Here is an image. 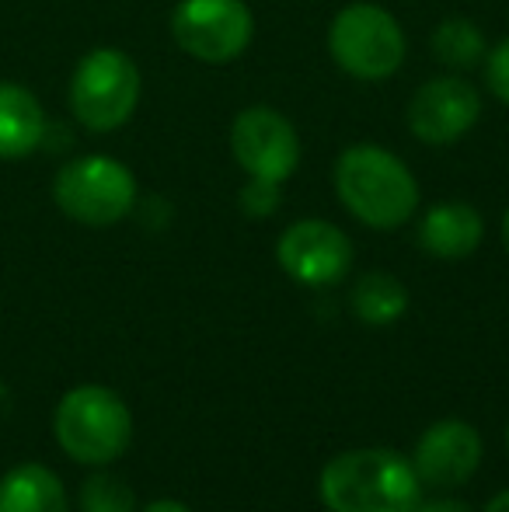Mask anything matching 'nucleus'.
<instances>
[{"label": "nucleus", "mask_w": 509, "mask_h": 512, "mask_svg": "<svg viewBox=\"0 0 509 512\" xmlns=\"http://www.w3.org/2000/svg\"><path fill=\"white\" fill-rule=\"evenodd\" d=\"M485 88L496 102L509 108V35L485 53Z\"/></svg>", "instance_id": "nucleus-19"}, {"label": "nucleus", "mask_w": 509, "mask_h": 512, "mask_svg": "<svg viewBox=\"0 0 509 512\" xmlns=\"http://www.w3.org/2000/svg\"><path fill=\"white\" fill-rule=\"evenodd\" d=\"M238 206L252 220H265L279 209V182H265V178H248L245 189L238 196Z\"/></svg>", "instance_id": "nucleus-18"}, {"label": "nucleus", "mask_w": 509, "mask_h": 512, "mask_svg": "<svg viewBox=\"0 0 509 512\" xmlns=\"http://www.w3.org/2000/svg\"><path fill=\"white\" fill-rule=\"evenodd\" d=\"M335 196L370 230H398L419 209V182L398 154L377 143H353L335 157Z\"/></svg>", "instance_id": "nucleus-2"}, {"label": "nucleus", "mask_w": 509, "mask_h": 512, "mask_svg": "<svg viewBox=\"0 0 509 512\" xmlns=\"http://www.w3.org/2000/svg\"><path fill=\"white\" fill-rule=\"evenodd\" d=\"M53 199L81 227H112L136 206V178L109 154H84L56 171Z\"/></svg>", "instance_id": "nucleus-6"}, {"label": "nucleus", "mask_w": 509, "mask_h": 512, "mask_svg": "<svg viewBox=\"0 0 509 512\" xmlns=\"http://www.w3.org/2000/svg\"><path fill=\"white\" fill-rule=\"evenodd\" d=\"M485 512H509V488H506V492H499V495H492Z\"/></svg>", "instance_id": "nucleus-22"}, {"label": "nucleus", "mask_w": 509, "mask_h": 512, "mask_svg": "<svg viewBox=\"0 0 509 512\" xmlns=\"http://www.w3.org/2000/svg\"><path fill=\"white\" fill-rule=\"evenodd\" d=\"M482 119V95L471 81L443 74L419 84L408 102V129L426 147H450Z\"/></svg>", "instance_id": "nucleus-10"}, {"label": "nucleus", "mask_w": 509, "mask_h": 512, "mask_svg": "<svg viewBox=\"0 0 509 512\" xmlns=\"http://www.w3.org/2000/svg\"><path fill=\"white\" fill-rule=\"evenodd\" d=\"M506 450H509V425H506Z\"/></svg>", "instance_id": "nucleus-24"}, {"label": "nucleus", "mask_w": 509, "mask_h": 512, "mask_svg": "<svg viewBox=\"0 0 509 512\" xmlns=\"http://www.w3.org/2000/svg\"><path fill=\"white\" fill-rule=\"evenodd\" d=\"M0 512H70L67 488L46 464H18L0 478Z\"/></svg>", "instance_id": "nucleus-14"}, {"label": "nucleus", "mask_w": 509, "mask_h": 512, "mask_svg": "<svg viewBox=\"0 0 509 512\" xmlns=\"http://www.w3.org/2000/svg\"><path fill=\"white\" fill-rule=\"evenodd\" d=\"M276 262L300 286H335L353 269V241L328 220H297L279 234Z\"/></svg>", "instance_id": "nucleus-9"}, {"label": "nucleus", "mask_w": 509, "mask_h": 512, "mask_svg": "<svg viewBox=\"0 0 509 512\" xmlns=\"http://www.w3.org/2000/svg\"><path fill=\"white\" fill-rule=\"evenodd\" d=\"M140 512H189V506H182V502H175V499H157V502H150V506H143Z\"/></svg>", "instance_id": "nucleus-21"}, {"label": "nucleus", "mask_w": 509, "mask_h": 512, "mask_svg": "<svg viewBox=\"0 0 509 512\" xmlns=\"http://www.w3.org/2000/svg\"><path fill=\"white\" fill-rule=\"evenodd\" d=\"M255 35V14L245 0H178L171 11V39L185 56L224 67L234 63Z\"/></svg>", "instance_id": "nucleus-7"}, {"label": "nucleus", "mask_w": 509, "mask_h": 512, "mask_svg": "<svg viewBox=\"0 0 509 512\" xmlns=\"http://www.w3.org/2000/svg\"><path fill=\"white\" fill-rule=\"evenodd\" d=\"M422 488L412 460L384 446L335 453L318 474L328 512H419Z\"/></svg>", "instance_id": "nucleus-1"}, {"label": "nucleus", "mask_w": 509, "mask_h": 512, "mask_svg": "<svg viewBox=\"0 0 509 512\" xmlns=\"http://www.w3.org/2000/svg\"><path fill=\"white\" fill-rule=\"evenodd\" d=\"M489 46H485L482 28L471 18H443L433 32V56L450 70H471L485 60Z\"/></svg>", "instance_id": "nucleus-16"}, {"label": "nucleus", "mask_w": 509, "mask_h": 512, "mask_svg": "<svg viewBox=\"0 0 509 512\" xmlns=\"http://www.w3.org/2000/svg\"><path fill=\"white\" fill-rule=\"evenodd\" d=\"M499 234H503V248H506V255H509V206H506V213H503V227H499Z\"/></svg>", "instance_id": "nucleus-23"}, {"label": "nucleus", "mask_w": 509, "mask_h": 512, "mask_svg": "<svg viewBox=\"0 0 509 512\" xmlns=\"http://www.w3.org/2000/svg\"><path fill=\"white\" fill-rule=\"evenodd\" d=\"M485 241V220L471 203H436L419 220V248L443 262H461Z\"/></svg>", "instance_id": "nucleus-12"}, {"label": "nucleus", "mask_w": 509, "mask_h": 512, "mask_svg": "<svg viewBox=\"0 0 509 512\" xmlns=\"http://www.w3.org/2000/svg\"><path fill=\"white\" fill-rule=\"evenodd\" d=\"M81 512H136V495L116 474H91L81 485Z\"/></svg>", "instance_id": "nucleus-17"}, {"label": "nucleus", "mask_w": 509, "mask_h": 512, "mask_svg": "<svg viewBox=\"0 0 509 512\" xmlns=\"http://www.w3.org/2000/svg\"><path fill=\"white\" fill-rule=\"evenodd\" d=\"M49 122L42 102L25 84L0 81V161H21L46 143Z\"/></svg>", "instance_id": "nucleus-13"}, {"label": "nucleus", "mask_w": 509, "mask_h": 512, "mask_svg": "<svg viewBox=\"0 0 509 512\" xmlns=\"http://www.w3.org/2000/svg\"><path fill=\"white\" fill-rule=\"evenodd\" d=\"M328 53L342 74L356 81H387L401 70L408 39L401 21L387 7L356 0L328 25Z\"/></svg>", "instance_id": "nucleus-4"}, {"label": "nucleus", "mask_w": 509, "mask_h": 512, "mask_svg": "<svg viewBox=\"0 0 509 512\" xmlns=\"http://www.w3.org/2000/svg\"><path fill=\"white\" fill-rule=\"evenodd\" d=\"M53 436L70 460L84 467H105L133 443V415L116 391L102 384H81L56 405Z\"/></svg>", "instance_id": "nucleus-3"}, {"label": "nucleus", "mask_w": 509, "mask_h": 512, "mask_svg": "<svg viewBox=\"0 0 509 512\" xmlns=\"http://www.w3.org/2000/svg\"><path fill=\"white\" fill-rule=\"evenodd\" d=\"M349 307L370 328H387L398 317H405L408 310V290L398 276L391 272H363L353 283V293H349Z\"/></svg>", "instance_id": "nucleus-15"}, {"label": "nucleus", "mask_w": 509, "mask_h": 512, "mask_svg": "<svg viewBox=\"0 0 509 512\" xmlns=\"http://www.w3.org/2000/svg\"><path fill=\"white\" fill-rule=\"evenodd\" d=\"M231 154L248 178L283 185L300 164V136L283 112L269 105H248L231 122Z\"/></svg>", "instance_id": "nucleus-8"}, {"label": "nucleus", "mask_w": 509, "mask_h": 512, "mask_svg": "<svg viewBox=\"0 0 509 512\" xmlns=\"http://www.w3.org/2000/svg\"><path fill=\"white\" fill-rule=\"evenodd\" d=\"M482 453L485 443L475 425L461 422V418H443V422L429 425L419 436L412 453V467L422 485L450 492V488H461L475 478Z\"/></svg>", "instance_id": "nucleus-11"}, {"label": "nucleus", "mask_w": 509, "mask_h": 512, "mask_svg": "<svg viewBox=\"0 0 509 512\" xmlns=\"http://www.w3.org/2000/svg\"><path fill=\"white\" fill-rule=\"evenodd\" d=\"M140 67L123 49L98 46L70 77V112L88 133H116L140 105Z\"/></svg>", "instance_id": "nucleus-5"}, {"label": "nucleus", "mask_w": 509, "mask_h": 512, "mask_svg": "<svg viewBox=\"0 0 509 512\" xmlns=\"http://www.w3.org/2000/svg\"><path fill=\"white\" fill-rule=\"evenodd\" d=\"M419 512H471V506H464V502L457 499H422Z\"/></svg>", "instance_id": "nucleus-20"}]
</instances>
